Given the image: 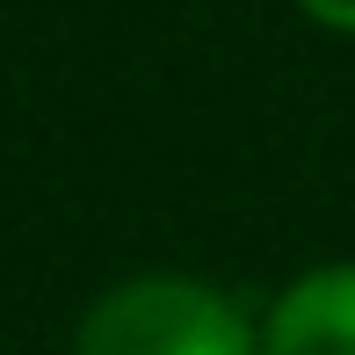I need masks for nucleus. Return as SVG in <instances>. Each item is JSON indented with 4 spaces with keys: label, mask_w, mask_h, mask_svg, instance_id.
<instances>
[{
    "label": "nucleus",
    "mask_w": 355,
    "mask_h": 355,
    "mask_svg": "<svg viewBox=\"0 0 355 355\" xmlns=\"http://www.w3.org/2000/svg\"><path fill=\"white\" fill-rule=\"evenodd\" d=\"M261 355H355V261L290 276L261 312Z\"/></svg>",
    "instance_id": "obj_2"
},
{
    "label": "nucleus",
    "mask_w": 355,
    "mask_h": 355,
    "mask_svg": "<svg viewBox=\"0 0 355 355\" xmlns=\"http://www.w3.org/2000/svg\"><path fill=\"white\" fill-rule=\"evenodd\" d=\"M73 355H261V319L203 276H131L80 312Z\"/></svg>",
    "instance_id": "obj_1"
},
{
    "label": "nucleus",
    "mask_w": 355,
    "mask_h": 355,
    "mask_svg": "<svg viewBox=\"0 0 355 355\" xmlns=\"http://www.w3.org/2000/svg\"><path fill=\"white\" fill-rule=\"evenodd\" d=\"M290 8H297L304 22L334 29V37H355V0H290Z\"/></svg>",
    "instance_id": "obj_3"
}]
</instances>
